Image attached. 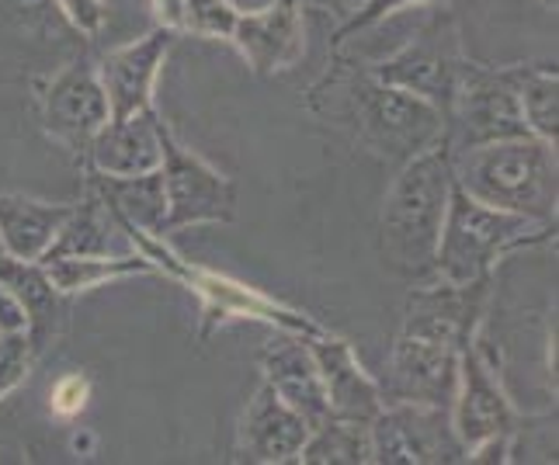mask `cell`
I'll list each match as a JSON object with an SVG mask.
<instances>
[{
  "instance_id": "cell-1",
  "label": "cell",
  "mask_w": 559,
  "mask_h": 465,
  "mask_svg": "<svg viewBox=\"0 0 559 465\" xmlns=\"http://www.w3.org/2000/svg\"><path fill=\"white\" fill-rule=\"evenodd\" d=\"M452 153L445 143L417 153L400 164L390 195L379 216V250L393 275L428 282L435 271V250L452 199Z\"/></svg>"
},
{
  "instance_id": "cell-2",
  "label": "cell",
  "mask_w": 559,
  "mask_h": 465,
  "mask_svg": "<svg viewBox=\"0 0 559 465\" xmlns=\"http://www.w3.org/2000/svg\"><path fill=\"white\" fill-rule=\"evenodd\" d=\"M452 178L466 195L556 226V143L514 135L452 153Z\"/></svg>"
},
{
  "instance_id": "cell-3",
  "label": "cell",
  "mask_w": 559,
  "mask_h": 465,
  "mask_svg": "<svg viewBox=\"0 0 559 465\" xmlns=\"http://www.w3.org/2000/svg\"><path fill=\"white\" fill-rule=\"evenodd\" d=\"M552 237H556V226L487 205L466 195V191L455 184L449 199V212H445V226H441V237H438L431 278L452 282V285L490 282L493 267L508 254L549 243Z\"/></svg>"
},
{
  "instance_id": "cell-4",
  "label": "cell",
  "mask_w": 559,
  "mask_h": 465,
  "mask_svg": "<svg viewBox=\"0 0 559 465\" xmlns=\"http://www.w3.org/2000/svg\"><path fill=\"white\" fill-rule=\"evenodd\" d=\"M348 111L361 146L385 164L400 167L445 143V111L372 73H361L348 84Z\"/></svg>"
},
{
  "instance_id": "cell-5",
  "label": "cell",
  "mask_w": 559,
  "mask_h": 465,
  "mask_svg": "<svg viewBox=\"0 0 559 465\" xmlns=\"http://www.w3.org/2000/svg\"><path fill=\"white\" fill-rule=\"evenodd\" d=\"M532 135L514 91V67H487L462 56L455 73L452 105L445 111L449 153L497 140Z\"/></svg>"
},
{
  "instance_id": "cell-6",
  "label": "cell",
  "mask_w": 559,
  "mask_h": 465,
  "mask_svg": "<svg viewBox=\"0 0 559 465\" xmlns=\"http://www.w3.org/2000/svg\"><path fill=\"white\" fill-rule=\"evenodd\" d=\"M372 462L379 465H452L466 449L452 428L449 406L385 403L369 424Z\"/></svg>"
},
{
  "instance_id": "cell-7",
  "label": "cell",
  "mask_w": 559,
  "mask_h": 465,
  "mask_svg": "<svg viewBox=\"0 0 559 465\" xmlns=\"http://www.w3.org/2000/svg\"><path fill=\"white\" fill-rule=\"evenodd\" d=\"M449 410H452V428L466 452L490 438L514 441L518 428H522V417H518L514 403L504 385H500V375L487 355L484 334H476L459 351V382Z\"/></svg>"
},
{
  "instance_id": "cell-8",
  "label": "cell",
  "mask_w": 559,
  "mask_h": 465,
  "mask_svg": "<svg viewBox=\"0 0 559 465\" xmlns=\"http://www.w3.org/2000/svg\"><path fill=\"white\" fill-rule=\"evenodd\" d=\"M167 219L164 237L175 229L202 226V223H229L237 212L234 181L205 164L199 153H191L175 140V132L164 126V160H160Z\"/></svg>"
},
{
  "instance_id": "cell-9",
  "label": "cell",
  "mask_w": 559,
  "mask_h": 465,
  "mask_svg": "<svg viewBox=\"0 0 559 465\" xmlns=\"http://www.w3.org/2000/svg\"><path fill=\"white\" fill-rule=\"evenodd\" d=\"M459 63H462V49H459L455 25L435 17V22L424 25L407 46H400L393 56L379 60L369 73L385 84L417 94V98L431 102L441 111H449Z\"/></svg>"
},
{
  "instance_id": "cell-10",
  "label": "cell",
  "mask_w": 559,
  "mask_h": 465,
  "mask_svg": "<svg viewBox=\"0 0 559 465\" xmlns=\"http://www.w3.org/2000/svg\"><path fill=\"white\" fill-rule=\"evenodd\" d=\"M490 299V282L452 285V282H414L407 309H403V331L420 341H435L462 351L484 326Z\"/></svg>"
},
{
  "instance_id": "cell-11",
  "label": "cell",
  "mask_w": 559,
  "mask_h": 465,
  "mask_svg": "<svg viewBox=\"0 0 559 465\" xmlns=\"http://www.w3.org/2000/svg\"><path fill=\"white\" fill-rule=\"evenodd\" d=\"M43 126L52 140H60L73 153H87L98 129L111 119L98 70L87 63H70L43 87Z\"/></svg>"
},
{
  "instance_id": "cell-12",
  "label": "cell",
  "mask_w": 559,
  "mask_h": 465,
  "mask_svg": "<svg viewBox=\"0 0 559 465\" xmlns=\"http://www.w3.org/2000/svg\"><path fill=\"white\" fill-rule=\"evenodd\" d=\"M455 382H459V351L455 347L400 334L379 390H382L385 403L452 406Z\"/></svg>"
},
{
  "instance_id": "cell-13",
  "label": "cell",
  "mask_w": 559,
  "mask_h": 465,
  "mask_svg": "<svg viewBox=\"0 0 559 465\" xmlns=\"http://www.w3.org/2000/svg\"><path fill=\"white\" fill-rule=\"evenodd\" d=\"M175 38H178V32L157 25L143 38H136V43L111 49L105 60L94 67L98 70L102 87H105L111 119L153 108V87H157L160 67L167 63Z\"/></svg>"
},
{
  "instance_id": "cell-14",
  "label": "cell",
  "mask_w": 559,
  "mask_h": 465,
  "mask_svg": "<svg viewBox=\"0 0 559 465\" xmlns=\"http://www.w3.org/2000/svg\"><path fill=\"white\" fill-rule=\"evenodd\" d=\"M229 43L240 49L247 67L261 76L293 70L306 52L302 8L288 4V0H275V4L261 11H240Z\"/></svg>"
},
{
  "instance_id": "cell-15",
  "label": "cell",
  "mask_w": 559,
  "mask_h": 465,
  "mask_svg": "<svg viewBox=\"0 0 559 465\" xmlns=\"http://www.w3.org/2000/svg\"><path fill=\"white\" fill-rule=\"evenodd\" d=\"M310 351L320 368V382L326 393V406H331V417L352 420V424H372L385 406V400H382L379 382L365 372L361 361L355 358L352 344L323 331L310 337Z\"/></svg>"
},
{
  "instance_id": "cell-16",
  "label": "cell",
  "mask_w": 559,
  "mask_h": 465,
  "mask_svg": "<svg viewBox=\"0 0 559 465\" xmlns=\"http://www.w3.org/2000/svg\"><path fill=\"white\" fill-rule=\"evenodd\" d=\"M87 160L94 174L105 178H136L157 170L164 160V122L146 108L122 119H108L87 146Z\"/></svg>"
},
{
  "instance_id": "cell-17",
  "label": "cell",
  "mask_w": 559,
  "mask_h": 465,
  "mask_svg": "<svg viewBox=\"0 0 559 465\" xmlns=\"http://www.w3.org/2000/svg\"><path fill=\"white\" fill-rule=\"evenodd\" d=\"M306 434H310V424H306L272 385L261 382L243 410L237 452L240 458L258 462V465L296 462L306 444Z\"/></svg>"
},
{
  "instance_id": "cell-18",
  "label": "cell",
  "mask_w": 559,
  "mask_h": 465,
  "mask_svg": "<svg viewBox=\"0 0 559 465\" xmlns=\"http://www.w3.org/2000/svg\"><path fill=\"white\" fill-rule=\"evenodd\" d=\"M261 368H264V382L272 385L310 428H317V424L331 417V406H326V393L320 382V368L310 351V337L282 334L278 341L264 347Z\"/></svg>"
},
{
  "instance_id": "cell-19",
  "label": "cell",
  "mask_w": 559,
  "mask_h": 465,
  "mask_svg": "<svg viewBox=\"0 0 559 465\" xmlns=\"http://www.w3.org/2000/svg\"><path fill=\"white\" fill-rule=\"evenodd\" d=\"M91 191L108 205L119 229H140L143 237L164 240L167 195H164L160 167L136 174V178H105V174H94Z\"/></svg>"
},
{
  "instance_id": "cell-20",
  "label": "cell",
  "mask_w": 559,
  "mask_h": 465,
  "mask_svg": "<svg viewBox=\"0 0 559 465\" xmlns=\"http://www.w3.org/2000/svg\"><path fill=\"white\" fill-rule=\"evenodd\" d=\"M70 216V205L28 195H0V243L4 254L22 261H43Z\"/></svg>"
},
{
  "instance_id": "cell-21",
  "label": "cell",
  "mask_w": 559,
  "mask_h": 465,
  "mask_svg": "<svg viewBox=\"0 0 559 465\" xmlns=\"http://www.w3.org/2000/svg\"><path fill=\"white\" fill-rule=\"evenodd\" d=\"M43 267L60 296L91 293V288L108 285V282H122L132 275H153V271H157V264H153L143 250L140 254H52V258H43Z\"/></svg>"
},
{
  "instance_id": "cell-22",
  "label": "cell",
  "mask_w": 559,
  "mask_h": 465,
  "mask_svg": "<svg viewBox=\"0 0 559 465\" xmlns=\"http://www.w3.org/2000/svg\"><path fill=\"white\" fill-rule=\"evenodd\" d=\"M0 285H4L11 299L22 306L32 337L43 344V331H49V323L60 313V299H63L56 293V285L49 282L43 261H22V258L0 254Z\"/></svg>"
},
{
  "instance_id": "cell-23",
  "label": "cell",
  "mask_w": 559,
  "mask_h": 465,
  "mask_svg": "<svg viewBox=\"0 0 559 465\" xmlns=\"http://www.w3.org/2000/svg\"><path fill=\"white\" fill-rule=\"evenodd\" d=\"M296 462H313V465H365V462H372L369 424L326 417L323 424L310 428Z\"/></svg>"
},
{
  "instance_id": "cell-24",
  "label": "cell",
  "mask_w": 559,
  "mask_h": 465,
  "mask_svg": "<svg viewBox=\"0 0 559 465\" xmlns=\"http://www.w3.org/2000/svg\"><path fill=\"white\" fill-rule=\"evenodd\" d=\"M514 91L532 135L556 143L559 132V76L552 67H514Z\"/></svg>"
},
{
  "instance_id": "cell-25",
  "label": "cell",
  "mask_w": 559,
  "mask_h": 465,
  "mask_svg": "<svg viewBox=\"0 0 559 465\" xmlns=\"http://www.w3.org/2000/svg\"><path fill=\"white\" fill-rule=\"evenodd\" d=\"M111 223H115V216L108 212V205L91 191L81 205H70V216H67L63 229L56 233L46 258H52V254H108V233H115Z\"/></svg>"
},
{
  "instance_id": "cell-26",
  "label": "cell",
  "mask_w": 559,
  "mask_h": 465,
  "mask_svg": "<svg viewBox=\"0 0 559 465\" xmlns=\"http://www.w3.org/2000/svg\"><path fill=\"white\" fill-rule=\"evenodd\" d=\"M237 17L240 8L229 4V0H181V32H191L199 38H223V43H229Z\"/></svg>"
},
{
  "instance_id": "cell-27",
  "label": "cell",
  "mask_w": 559,
  "mask_h": 465,
  "mask_svg": "<svg viewBox=\"0 0 559 465\" xmlns=\"http://www.w3.org/2000/svg\"><path fill=\"white\" fill-rule=\"evenodd\" d=\"M35 355L38 341L32 337L28 326H22V331H0V400L28 379Z\"/></svg>"
},
{
  "instance_id": "cell-28",
  "label": "cell",
  "mask_w": 559,
  "mask_h": 465,
  "mask_svg": "<svg viewBox=\"0 0 559 465\" xmlns=\"http://www.w3.org/2000/svg\"><path fill=\"white\" fill-rule=\"evenodd\" d=\"M431 4H445V0H365V8L352 17L348 25H341L334 38H337V43H344V38H352L355 32L372 28V25L385 22V17H393L400 11H407V8H431Z\"/></svg>"
},
{
  "instance_id": "cell-29",
  "label": "cell",
  "mask_w": 559,
  "mask_h": 465,
  "mask_svg": "<svg viewBox=\"0 0 559 465\" xmlns=\"http://www.w3.org/2000/svg\"><path fill=\"white\" fill-rule=\"evenodd\" d=\"M52 8L73 32H81L87 38L98 35L105 28V17H108L102 0H52Z\"/></svg>"
},
{
  "instance_id": "cell-30",
  "label": "cell",
  "mask_w": 559,
  "mask_h": 465,
  "mask_svg": "<svg viewBox=\"0 0 559 465\" xmlns=\"http://www.w3.org/2000/svg\"><path fill=\"white\" fill-rule=\"evenodd\" d=\"M87 396H91V382L81 375V372H70L63 375L60 382L52 385V414H60V417H76L87 406Z\"/></svg>"
},
{
  "instance_id": "cell-31",
  "label": "cell",
  "mask_w": 559,
  "mask_h": 465,
  "mask_svg": "<svg viewBox=\"0 0 559 465\" xmlns=\"http://www.w3.org/2000/svg\"><path fill=\"white\" fill-rule=\"evenodd\" d=\"M299 8L302 11H320L323 17H331V22L341 25H348L352 17L365 8V0H299Z\"/></svg>"
},
{
  "instance_id": "cell-32",
  "label": "cell",
  "mask_w": 559,
  "mask_h": 465,
  "mask_svg": "<svg viewBox=\"0 0 559 465\" xmlns=\"http://www.w3.org/2000/svg\"><path fill=\"white\" fill-rule=\"evenodd\" d=\"M22 326H28L22 306H17L8 288L0 285V331H22Z\"/></svg>"
},
{
  "instance_id": "cell-33",
  "label": "cell",
  "mask_w": 559,
  "mask_h": 465,
  "mask_svg": "<svg viewBox=\"0 0 559 465\" xmlns=\"http://www.w3.org/2000/svg\"><path fill=\"white\" fill-rule=\"evenodd\" d=\"M153 14H157V25L181 32V0H150Z\"/></svg>"
},
{
  "instance_id": "cell-34",
  "label": "cell",
  "mask_w": 559,
  "mask_h": 465,
  "mask_svg": "<svg viewBox=\"0 0 559 465\" xmlns=\"http://www.w3.org/2000/svg\"><path fill=\"white\" fill-rule=\"evenodd\" d=\"M538 4H543L546 11H556V0H538Z\"/></svg>"
},
{
  "instance_id": "cell-35",
  "label": "cell",
  "mask_w": 559,
  "mask_h": 465,
  "mask_svg": "<svg viewBox=\"0 0 559 465\" xmlns=\"http://www.w3.org/2000/svg\"><path fill=\"white\" fill-rule=\"evenodd\" d=\"M0 254H4V243H0Z\"/></svg>"
},
{
  "instance_id": "cell-36",
  "label": "cell",
  "mask_w": 559,
  "mask_h": 465,
  "mask_svg": "<svg viewBox=\"0 0 559 465\" xmlns=\"http://www.w3.org/2000/svg\"><path fill=\"white\" fill-rule=\"evenodd\" d=\"M288 4H299V0H288Z\"/></svg>"
}]
</instances>
